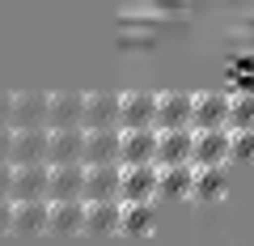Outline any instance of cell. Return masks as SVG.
<instances>
[{"mask_svg":"<svg viewBox=\"0 0 254 246\" xmlns=\"http://www.w3.org/2000/svg\"><path fill=\"white\" fill-rule=\"evenodd\" d=\"M157 195V165H119V200L148 204Z\"/></svg>","mask_w":254,"mask_h":246,"instance_id":"1","label":"cell"},{"mask_svg":"<svg viewBox=\"0 0 254 246\" xmlns=\"http://www.w3.org/2000/svg\"><path fill=\"white\" fill-rule=\"evenodd\" d=\"M190 149H195V132L190 128H174V132H157V157L153 165L165 170V165H187Z\"/></svg>","mask_w":254,"mask_h":246,"instance_id":"2","label":"cell"},{"mask_svg":"<svg viewBox=\"0 0 254 246\" xmlns=\"http://www.w3.org/2000/svg\"><path fill=\"white\" fill-rule=\"evenodd\" d=\"M229 157V132L212 128V132H195V149H190V165L195 170H216Z\"/></svg>","mask_w":254,"mask_h":246,"instance_id":"3","label":"cell"},{"mask_svg":"<svg viewBox=\"0 0 254 246\" xmlns=\"http://www.w3.org/2000/svg\"><path fill=\"white\" fill-rule=\"evenodd\" d=\"M157 157V132L140 128V132H119V165H153Z\"/></svg>","mask_w":254,"mask_h":246,"instance_id":"4","label":"cell"},{"mask_svg":"<svg viewBox=\"0 0 254 246\" xmlns=\"http://www.w3.org/2000/svg\"><path fill=\"white\" fill-rule=\"evenodd\" d=\"M153 115H157L153 93H123V98H119V132L153 128Z\"/></svg>","mask_w":254,"mask_h":246,"instance_id":"5","label":"cell"},{"mask_svg":"<svg viewBox=\"0 0 254 246\" xmlns=\"http://www.w3.org/2000/svg\"><path fill=\"white\" fill-rule=\"evenodd\" d=\"M119 128V98L115 93H89L81 106V132H106Z\"/></svg>","mask_w":254,"mask_h":246,"instance_id":"6","label":"cell"},{"mask_svg":"<svg viewBox=\"0 0 254 246\" xmlns=\"http://www.w3.org/2000/svg\"><path fill=\"white\" fill-rule=\"evenodd\" d=\"M225 115H229V98L225 93H199L190 98V132H212V128H225Z\"/></svg>","mask_w":254,"mask_h":246,"instance_id":"7","label":"cell"},{"mask_svg":"<svg viewBox=\"0 0 254 246\" xmlns=\"http://www.w3.org/2000/svg\"><path fill=\"white\" fill-rule=\"evenodd\" d=\"M81 165H119V128L106 132H85V149H81Z\"/></svg>","mask_w":254,"mask_h":246,"instance_id":"8","label":"cell"},{"mask_svg":"<svg viewBox=\"0 0 254 246\" xmlns=\"http://www.w3.org/2000/svg\"><path fill=\"white\" fill-rule=\"evenodd\" d=\"M47 128H30V132H13V153H9V165H43L47 162Z\"/></svg>","mask_w":254,"mask_h":246,"instance_id":"9","label":"cell"},{"mask_svg":"<svg viewBox=\"0 0 254 246\" xmlns=\"http://www.w3.org/2000/svg\"><path fill=\"white\" fill-rule=\"evenodd\" d=\"M81 106H85L81 93H55V98H47V132L81 128Z\"/></svg>","mask_w":254,"mask_h":246,"instance_id":"10","label":"cell"},{"mask_svg":"<svg viewBox=\"0 0 254 246\" xmlns=\"http://www.w3.org/2000/svg\"><path fill=\"white\" fill-rule=\"evenodd\" d=\"M81 149H85V132L72 128V132H51L47 136V165L60 170V165H76L81 162Z\"/></svg>","mask_w":254,"mask_h":246,"instance_id":"11","label":"cell"},{"mask_svg":"<svg viewBox=\"0 0 254 246\" xmlns=\"http://www.w3.org/2000/svg\"><path fill=\"white\" fill-rule=\"evenodd\" d=\"M9 128H13V132L47 128V98H43V93H17V98H13Z\"/></svg>","mask_w":254,"mask_h":246,"instance_id":"12","label":"cell"},{"mask_svg":"<svg viewBox=\"0 0 254 246\" xmlns=\"http://www.w3.org/2000/svg\"><path fill=\"white\" fill-rule=\"evenodd\" d=\"M85 191V165H60V170H51V178H47V200L51 204H64V200H81Z\"/></svg>","mask_w":254,"mask_h":246,"instance_id":"13","label":"cell"},{"mask_svg":"<svg viewBox=\"0 0 254 246\" xmlns=\"http://www.w3.org/2000/svg\"><path fill=\"white\" fill-rule=\"evenodd\" d=\"M190 123V98L187 93H161L157 98V115H153V132H174Z\"/></svg>","mask_w":254,"mask_h":246,"instance_id":"14","label":"cell"},{"mask_svg":"<svg viewBox=\"0 0 254 246\" xmlns=\"http://www.w3.org/2000/svg\"><path fill=\"white\" fill-rule=\"evenodd\" d=\"M47 178H51V165H17L13 170V200H47Z\"/></svg>","mask_w":254,"mask_h":246,"instance_id":"15","label":"cell"},{"mask_svg":"<svg viewBox=\"0 0 254 246\" xmlns=\"http://www.w3.org/2000/svg\"><path fill=\"white\" fill-rule=\"evenodd\" d=\"M85 204H102V200H119V165H93L85 170Z\"/></svg>","mask_w":254,"mask_h":246,"instance_id":"16","label":"cell"},{"mask_svg":"<svg viewBox=\"0 0 254 246\" xmlns=\"http://www.w3.org/2000/svg\"><path fill=\"white\" fill-rule=\"evenodd\" d=\"M47 229H85V200H64V204H51L47 200Z\"/></svg>","mask_w":254,"mask_h":246,"instance_id":"17","label":"cell"},{"mask_svg":"<svg viewBox=\"0 0 254 246\" xmlns=\"http://www.w3.org/2000/svg\"><path fill=\"white\" fill-rule=\"evenodd\" d=\"M195 187V165H165V170H157V195H182Z\"/></svg>","mask_w":254,"mask_h":246,"instance_id":"18","label":"cell"},{"mask_svg":"<svg viewBox=\"0 0 254 246\" xmlns=\"http://www.w3.org/2000/svg\"><path fill=\"white\" fill-rule=\"evenodd\" d=\"M13 229H26V234L47 229V200H13Z\"/></svg>","mask_w":254,"mask_h":246,"instance_id":"19","label":"cell"},{"mask_svg":"<svg viewBox=\"0 0 254 246\" xmlns=\"http://www.w3.org/2000/svg\"><path fill=\"white\" fill-rule=\"evenodd\" d=\"M254 128V98H229V115H225V132H250Z\"/></svg>","mask_w":254,"mask_h":246,"instance_id":"20","label":"cell"},{"mask_svg":"<svg viewBox=\"0 0 254 246\" xmlns=\"http://www.w3.org/2000/svg\"><path fill=\"white\" fill-rule=\"evenodd\" d=\"M85 229H119V200L85 204Z\"/></svg>","mask_w":254,"mask_h":246,"instance_id":"21","label":"cell"},{"mask_svg":"<svg viewBox=\"0 0 254 246\" xmlns=\"http://www.w3.org/2000/svg\"><path fill=\"white\" fill-rule=\"evenodd\" d=\"M153 225V208L148 204H123L119 200V229H148Z\"/></svg>","mask_w":254,"mask_h":246,"instance_id":"22","label":"cell"},{"mask_svg":"<svg viewBox=\"0 0 254 246\" xmlns=\"http://www.w3.org/2000/svg\"><path fill=\"white\" fill-rule=\"evenodd\" d=\"M0 200H13V165L0 162Z\"/></svg>","mask_w":254,"mask_h":246,"instance_id":"23","label":"cell"},{"mask_svg":"<svg viewBox=\"0 0 254 246\" xmlns=\"http://www.w3.org/2000/svg\"><path fill=\"white\" fill-rule=\"evenodd\" d=\"M13 153V128H0V162H9Z\"/></svg>","mask_w":254,"mask_h":246,"instance_id":"24","label":"cell"},{"mask_svg":"<svg viewBox=\"0 0 254 246\" xmlns=\"http://www.w3.org/2000/svg\"><path fill=\"white\" fill-rule=\"evenodd\" d=\"M13 229V200H0V234Z\"/></svg>","mask_w":254,"mask_h":246,"instance_id":"25","label":"cell"},{"mask_svg":"<svg viewBox=\"0 0 254 246\" xmlns=\"http://www.w3.org/2000/svg\"><path fill=\"white\" fill-rule=\"evenodd\" d=\"M9 110H13V98L0 93V128H9Z\"/></svg>","mask_w":254,"mask_h":246,"instance_id":"26","label":"cell"}]
</instances>
